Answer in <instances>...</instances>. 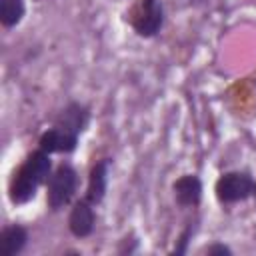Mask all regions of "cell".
I'll return each instance as SVG.
<instances>
[{"instance_id":"cell-5","label":"cell","mask_w":256,"mask_h":256,"mask_svg":"<svg viewBox=\"0 0 256 256\" xmlns=\"http://www.w3.org/2000/svg\"><path fill=\"white\" fill-rule=\"evenodd\" d=\"M76 142H78V134L56 126V128L42 134L40 148L48 154H52V152H72L76 148Z\"/></svg>"},{"instance_id":"cell-3","label":"cell","mask_w":256,"mask_h":256,"mask_svg":"<svg viewBox=\"0 0 256 256\" xmlns=\"http://www.w3.org/2000/svg\"><path fill=\"white\" fill-rule=\"evenodd\" d=\"M132 14V26L140 36H154L162 26V6L158 0H138Z\"/></svg>"},{"instance_id":"cell-2","label":"cell","mask_w":256,"mask_h":256,"mask_svg":"<svg viewBox=\"0 0 256 256\" xmlns=\"http://www.w3.org/2000/svg\"><path fill=\"white\" fill-rule=\"evenodd\" d=\"M254 180L248 172H228L216 182V196L220 202H238L252 194Z\"/></svg>"},{"instance_id":"cell-1","label":"cell","mask_w":256,"mask_h":256,"mask_svg":"<svg viewBox=\"0 0 256 256\" xmlns=\"http://www.w3.org/2000/svg\"><path fill=\"white\" fill-rule=\"evenodd\" d=\"M76 190V172L72 166L62 164L48 180V204L52 210H60L66 206Z\"/></svg>"},{"instance_id":"cell-6","label":"cell","mask_w":256,"mask_h":256,"mask_svg":"<svg viewBox=\"0 0 256 256\" xmlns=\"http://www.w3.org/2000/svg\"><path fill=\"white\" fill-rule=\"evenodd\" d=\"M70 232L78 238H84L92 232L94 228V210H92V202L88 200H80L74 204L72 212H70V220H68Z\"/></svg>"},{"instance_id":"cell-4","label":"cell","mask_w":256,"mask_h":256,"mask_svg":"<svg viewBox=\"0 0 256 256\" xmlns=\"http://www.w3.org/2000/svg\"><path fill=\"white\" fill-rule=\"evenodd\" d=\"M40 184H42V182H40L26 166H22V168L14 174V178H12V184H10V200L16 202V204L28 202L30 198H34L36 188H38Z\"/></svg>"},{"instance_id":"cell-11","label":"cell","mask_w":256,"mask_h":256,"mask_svg":"<svg viewBox=\"0 0 256 256\" xmlns=\"http://www.w3.org/2000/svg\"><path fill=\"white\" fill-rule=\"evenodd\" d=\"M24 166L40 180V182H46L48 176H50V158H48V152H44L42 148L32 152L28 156V160L24 162Z\"/></svg>"},{"instance_id":"cell-9","label":"cell","mask_w":256,"mask_h":256,"mask_svg":"<svg viewBox=\"0 0 256 256\" xmlns=\"http://www.w3.org/2000/svg\"><path fill=\"white\" fill-rule=\"evenodd\" d=\"M86 122H88V112H86V108L80 106V104H70V106H68L66 110H62V114L58 116L56 126L66 128V130H70V132H74V134H80V132L84 130Z\"/></svg>"},{"instance_id":"cell-8","label":"cell","mask_w":256,"mask_h":256,"mask_svg":"<svg viewBox=\"0 0 256 256\" xmlns=\"http://www.w3.org/2000/svg\"><path fill=\"white\" fill-rule=\"evenodd\" d=\"M106 182H108V160L98 162L92 172H90V180H88V192H86V200L92 204L102 202L104 192H106Z\"/></svg>"},{"instance_id":"cell-12","label":"cell","mask_w":256,"mask_h":256,"mask_svg":"<svg viewBox=\"0 0 256 256\" xmlns=\"http://www.w3.org/2000/svg\"><path fill=\"white\" fill-rule=\"evenodd\" d=\"M24 16V0H0V20L4 26H14Z\"/></svg>"},{"instance_id":"cell-7","label":"cell","mask_w":256,"mask_h":256,"mask_svg":"<svg viewBox=\"0 0 256 256\" xmlns=\"http://www.w3.org/2000/svg\"><path fill=\"white\" fill-rule=\"evenodd\" d=\"M174 196L182 206H196L202 198V184L194 174H186L174 182Z\"/></svg>"},{"instance_id":"cell-10","label":"cell","mask_w":256,"mask_h":256,"mask_svg":"<svg viewBox=\"0 0 256 256\" xmlns=\"http://www.w3.org/2000/svg\"><path fill=\"white\" fill-rule=\"evenodd\" d=\"M26 240H28V234L22 226H8V228L2 230L0 250H2L4 256H14L24 248Z\"/></svg>"},{"instance_id":"cell-13","label":"cell","mask_w":256,"mask_h":256,"mask_svg":"<svg viewBox=\"0 0 256 256\" xmlns=\"http://www.w3.org/2000/svg\"><path fill=\"white\" fill-rule=\"evenodd\" d=\"M206 252L208 254H232V250L228 246H224V244H212V246L206 248Z\"/></svg>"}]
</instances>
